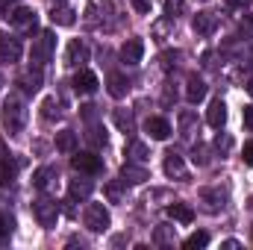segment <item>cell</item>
<instances>
[{
  "mask_svg": "<svg viewBox=\"0 0 253 250\" xmlns=\"http://www.w3.org/2000/svg\"><path fill=\"white\" fill-rule=\"evenodd\" d=\"M56 177V171L53 168H39L36 174H33V186L39 188V191H44V188L50 186V180Z\"/></svg>",
  "mask_w": 253,
  "mask_h": 250,
  "instance_id": "603a6c76",
  "label": "cell"
},
{
  "mask_svg": "<svg viewBox=\"0 0 253 250\" xmlns=\"http://www.w3.org/2000/svg\"><path fill=\"white\" fill-rule=\"evenodd\" d=\"M74 15H77V12H74L68 3H53V6H50V21H53L56 27H71V24L77 21Z\"/></svg>",
  "mask_w": 253,
  "mask_h": 250,
  "instance_id": "4fadbf2b",
  "label": "cell"
},
{
  "mask_svg": "<svg viewBox=\"0 0 253 250\" xmlns=\"http://www.w3.org/2000/svg\"><path fill=\"white\" fill-rule=\"evenodd\" d=\"M126 88H129V83H126L121 74H109V94L112 97H124Z\"/></svg>",
  "mask_w": 253,
  "mask_h": 250,
  "instance_id": "cb8c5ba5",
  "label": "cell"
},
{
  "mask_svg": "<svg viewBox=\"0 0 253 250\" xmlns=\"http://www.w3.org/2000/svg\"><path fill=\"white\" fill-rule=\"evenodd\" d=\"M200 3H206V0H200Z\"/></svg>",
  "mask_w": 253,
  "mask_h": 250,
  "instance_id": "bcb514c9",
  "label": "cell"
},
{
  "mask_svg": "<svg viewBox=\"0 0 253 250\" xmlns=\"http://www.w3.org/2000/svg\"><path fill=\"white\" fill-rule=\"evenodd\" d=\"M0 118H3V126H6L9 135H18V132L24 129V124H27V106H24V100H21L18 94H9V97L3 100Z\"/></svg>",
  "mask_w": 253,
  "mask_h": 250,
  "instance_id": "6da1fadb",
  "label": "cell"
},
{
  "mask_svg": "<svg viewBox=\"0 0 253 250\" xmlns=\"http://www.w3.org/2000/svg\"><path fill=\"white\" fill-rule=\"evenodd\" d=\"M9 21H12V27L15 30H36V12L33 9H15V12H9Z\"/></svg>",
  "mask_w": 253,
  "mask_h": 250,
  "instance_id": "8fae6325",
  "label": "cell"
},
{
  "mask_svg": "<svg viewBox=\"0 0 253 250\" xmlns=\"http://www.w3.org/2000/svg\"><path fill=\"white\" fill-rule=\"evenodd\" d=\"M248 91H251V97H253V80H251V83H248Z\"/></svg>",
  "mask_w": 253,
  "mask_h": 250,
  "instance_id": "ee69618b",
  "label": "cell"
},
{
  "mask_svg": "<svg viewBox=\"0 0 253 250\" xmlns=\"http://www.w3.org/2000/svg\"><path fill=\"white\" fill-rule=\"evenodd\" d=\"M242 115H245V126L253 129V106H245V112H242Z\"/></svg>",
  "mask_w": 253,
  "mask_h": 250,
  "instance_id": "60d3db41",
  "label": "cell"
},
{
  "mask_svg": "<svg viewBox=\"0 0 253 250\" xmlns=\"http://www.w3.org/2000/svg\"><path fill=\"white\" fill-rule=\"evenodd\" d=\"M21 53H24L21 39H15V36H9V33H0V59H3V62H18Z\"/></svg>",
  "mask_w": 253,
  "mask_h": 250,
  "instance_id": "8992f818",
  "label": "cell"
},
{
  "mask_svg": "<svg viewBox=\"0 0 253 250\" xmlns=\"http://www.w3.org/2000/svg\"><path fill=\"white\" fill-rule=\"evenodd\" d=\"M141 56H144V44H141V39H129L124 47H121V62L124 65H138L141 62Z\"/></svg>",
  "mask_w": 253,
  "mask_h": 250,
  "instance_id": "30bf717a",
  "label": "cell"
},
{
  "mask_svg": "<svg viewBox=\"0 0 253 250\" xmlns=\"http://www.w3.org/2000/svg\"><path fill=\"white\" fill-rule=\"evenodd\" d=\"M85 138H88L94 147H103V144H106V129H103L100 124H91V129H88V135H85Z\"/></svg>",
  "mask_w": 253,
  "mask_h": 250,
  "instance_id": "83f0119b",
  "label": "cell"
},
{
  "mask_svg": "<svg viewBox=\"0 0 253 250\" xmlns=\"http://www.w3.org/2000/svg\"><path fill=\"white\" fill-rule=\"evenodd\" d=\"M165 174L168 177H177V180H186V162L180 153H165Z\"/></svg>",
  "mask_w": 253,
  "mask_h": 250,
  "instance_id": "5bb4252c",
  "label": "cell"
},
{
  "mask_svg": "<svg viewBox=\"0 0 253 250\" xmlns=\"http://www.w3.org/2000/svg\"><path fill=\"white\" fill-rule=\"evenodd\" d=\"M12 174H15V168L9 165V159H0V186H6L12 180Z\"/></svg>",
  "mask_w": 253,
  "mask_h": 250,
  "instance_id": "836d02e7",
  "label": "cell"
},
{
  "mask_svg": "<svg viewBox=\"0 0 253 250\" xmlns=\"http://www.w3.org/2000/svg\"><path fill=\"white\" fill-rule=\"evenodd\" d=\"M177 59H180V50H168V53H162V68H165V71L177 68Z\"/></svg>",
  "mask_w": 253,
  "mask_h": 250,
  "instance_id": "e575fe53",
  "label": "cell"
},
{
  "mask_svg": "<svg viewBox=\"0 0 253 250\" xmlns=\"http://www.w3.org/2000/svg\"><path fill=\"white\" fill-rule=\"evenodd\" d=\"M230 147H233V138H230L227 132H221V135L215 138V150H221V153H227Z\"/></svg>",
  "mask_w": 253,
  "mask_h": 250,
  "instance_id": "d590c367",
  "label": "cell"
},
{
  "mask_svg": "<svg viewBox=\"0 0 253 250\" xmlns=\"http://www.w3.org/2000/svg\"><path fill=\"white\" fill-rule=\"evenodd\" d=\"M183 6H186V0H165V18L177 21L183 15Z\"/></svg>",
  "mask_w": 253,
  "mask_h": 250,
  "instance_id": "f1b7e54d",
  "label": "cell"
},
{
  "mask_svg": "<svg viewBox=\"0 0 253 250\" xmlns=\"http://www.w3.org/2000/svg\"><path fill=\"white\" fill-rule=\"evenodd\" d=\"M242 159H245V165H251V168H253V141H248V144H245Z\"/></svg>",
  "mask_w": 253,
  "mask_h": 250,
  "instance_id": "ab89813d",
  "label": "cell"
},
{
  "mask_svg": "<svg viewBox=\"0 0 253 250\" xmlns=\"http://www.w3.org/2000/svg\"><path fill=\"white\" fill-rule=\"evenodd\" d=\"M94 109H97V106H83V118H88V121H94Z\"/></svg>",
  "mask_w": 253,
  "mask_h": 250,
  "instance_id": "7bdbcfd3",
  "label": "cell"
},
{
  "mask_svg": "<svg viewBox=\"0 0 253 250\" xmlns=\"http://www.w3.org/2000/svg\"><path fill=\"white\" fill-rule=\"evenodd\" d=\"M50 56H53V33H39V39H33V65L44 68Z\"/></svg>",
  "mask_w": 253,
  "mask_h": 250,
  "instance_id": "3957f363",
  "label": "cell"
},
{
  "mask_svg": "<svg viewBox=\"0 0 253 250\" xmlns=\"http://www.w3.org/2000/svg\"><path fill=\"white\" fill-rule=\"evenodd\" d=\"M126 162H138V165H144L147 162V147L141 144V141H129V147H126Z\"/></svg>",
  "mask_w": 253,
  "mask_h": 250,
  "instance_id": "7402d4cb",
  "label": "cell"
},
{
  "mask_svg": "<svg viewBox=\"0 0 253 250\" xmlns=\"http://www.w3.org/2000/svg\"><path fill=\"white\" fill-rule=\"evenodd\" d=\"M12 227H15V221H12V215H0V236H6V233H12Z\"/></svg>",
  "mask_w": 253,
  "mask_h": 250,
  "instance_id": "74e56055",
  "label": "cell"
},
{
  "mask_svg": "<svg viewBox=\"0 0 253 250\" xmlns=\"http://www.w3.org/2000/svg\"><path fill=\"white\" fill-rule=\"evenodd\" d=\"M33 215H36V221H39L44 230H50V227H56V221H59V206H56L53 200H36Z\"/></svg>",
  "mask_w": 253,
  "mask_h": 250,
  "instance_id": "277c9868",
  "label": "cell"
},
{
  "mask_svg": "<svg viewBox=\"0 0 253 250\" xmlns=\"http://www.w3.org/2000/svg\"><path fill=\"white\" fill-rule=\"evenodd\" d=\"M191 30L197 33V36H212L215 30H218V15L215 12H197L194 15V21H191Z\"/></svg>",
  "mask_w": 253,
  "mask_h": 250,
  "instance_id": "52a82bcc",
  "label": "cell"
},
{
  "mask_svg": "<svg viewBox=\"0 0 253 250\" xmlns=\"http://www.w3.org/2000/svg\"><path fill=\"white\" fill-rule=\"evenodd\" d=\"M109 224H112V218H109V209L103 203H88L85 206V227L91 233H106Z\"/></svg>",
  "mask_w": 253,
  "mask_h": 250,
  "instance_id": "7a4b0ae2",
  "label": "cell"
},
{
  "mask_svg": "<svg viewBox=\"0 0 253 250\" xmlns=\"http://www.w3.org/2000/svg\"><path fill=\"white\" fill-rule=\"evenodd\" d=\"M74 147H77V132H74V129H62V132H56V150H62V153H74Z\"/></svg>",
  "mask_w": 253,
  "mask_h": 250,
  "instance_id": "44dd1931",
  "label": "cell"
},
{
  "mask_svg": "<svg viewBox=\"0 0 253 250\" xmlns=\"http://www.w3.org/2000/svg\"><path fill=\"white\" fill-rule=\"evenodd\" d=\"M91 191H94V183L85 180V177H80V180H71V186H68V197H71V200H85Z\"/></svg>",
  "mask_w": 253,
  "mask_h": 250,
  "instance_id": "e0dca14e",
  "label": "cell"
},
{
  "mask_svg": "<svg viewBox=\"0 0 253 250\" xmlns=\"http://www.w3.org/2000/svg\"><path fill=\"white\" fill-rule=\"evenodd\" d=\"M106 197H109L112 203H121V186H118V183H109V186H106Z\"/></svg>",
  "mask_w": 253,
  "mask_h": 250,
  "instance_id": "8d00e7d4",
  "label": "cell"
},
{
  "mask_svg": "<svg viewBox=\"0 0 253 250\" xmlns=\"http://www.w3.org/2000/svg\"><path fill=\"white\" fill-rule=\"evenodd\" d=\"M42 109H44L42 115H44L47 121H53V118H59V103H56V97H47V100L42 103Z\"/></svg>",
  "mask_w": 253,
  "mask_h": 250,
  "instance_id": "1f68e13d",
  "label": "cell"
},
{
  "mask_svg": "<svg viewBox=\"0 0 253 250\" xmlns=\"http://www.w3.org/2000/svg\"><path fill=\"white\" fill-rule=\"evenodd\" d=\"M191 162H194L197 168H206V165H209V147H206V144H194V150H191Z\"/></svg>",
  "mask_w": 253,
  "mask_h": 250,
  "instance_id": "484cf974",
  "label": "cell"
},
{
  "mask_svg": "<svg viewBox=\"0 0 253 250\" xmlns=\"http://www.w3.org/2000/svg\"><path fill=\"white\" fill-rule=\"evenodd\" d=\"M203 97H206V83H203L197 74H191L189 83H186V100H189V103H200Z\"/></svg>",
  "mask_w": 253,
  "mask_h": 250,
  "instance_id": "9a60e30c",
  "label": "cell"
},
{
  "mask_svg": "<svg viewBox=\"0 0 253 250\" xmlns=\"http://www.w3.org/2000/svg\"><path fill=\"white\" fill-rule=\"evenodd\" d=\"M174 230H177V227H171V224H159V227L153 230V245H159V248L174 245Z\"/></svg>",
  "mask_w": 253,
  "mask_h": 250,
  "instance_id": "d6986e66",
  "label": "cell"
},
{
  "mask_svg": "<svg viewBox=\"0 0 253 250\" xmlns=\"http://www.w3.org/2000/svg\"><path fill=\"white\" fill-rule=\"evenodd\" d=\"M206 121H209V126H215V129L224 126V121H227V106H224V100H212V103H209Z\"/></svg>",
  "mask_w": 253,
  "mask_h": 250,
  "instance_id": "ac0fdd59",
  "label": "cell"
},
{
  "mask_svg": "<svg viewBox=\"0 0 253 250\" xmlns=\"http://www.w3.org/2000/svg\"><path fill=\"white\" fill-rule=\"evenodd\" d=\"M203 200H212V203H209V209L215 212L218 206H224V200H227V194H224V191H212V188H206V191H203Z\"/></svg>",
  "mask_w": 253,
  "mask_h": 250,
  "instance_id": "4dcf8cb0",
  "label": "cell"
},
{
  "mask_svg": "<svg viewBox=\"0 0 253 250\" xmlns=\"http://www.w3.org/2000/svg\"><path fill=\"white\" fill-rule=\"evenodd\" d=\"M0 85H3V77H0Z\"/></svg>",
  "mask_w": 253,
  "mask_h": 250,
  "instance_id": "f6af8a7d",
  "label": "cell"
},
{
  "mask_svg": "<svg viewBox=\"0 0 253 250\" xmlns=\"http://www.w3.org/2000/svg\"><path fill=\"white\" fill-rule=\"evenodd\" d=\"M71 165L77 168V171H83V174H97L103 165H100V159L94 156V153H77L74 159H71Z\"/></svg>",
  "mask_w": 253,
  "mask_h": 250,
  "instance_id": "7c38bea8",
  "label": "cell"
},
{
  "mask_svg": "<svg viewBox=\"0 0 253 250\" xmlns=\"http://www.w3.org/2000/svg\"><path fill=\"white\" fill-rule=\"evenodd\" d=\"M183 245H186L189 250H194V248H206V245H209V233L197 230V233H191V236L186 239V242H183Z\"/></svg>",
  "mask_w": 253,
  "mask_h": 250,
  "instance_id": "4316f807",
  "label": "cell"
},
{
  "mask_svg": "<svg viewBox=\"0 0 253 250\" xmlns=\"http://www.w3.org/2000/svg\"><path fill=\"white\" fill-rule=\"evenodd\" d=\"M97 74H91V71H77V77H74V91L77 94H94L97 91Z\"/></svg>",
  "mask_w": 253,
  "mask_h": 250,
  "instance_id": "9c48e42d",
  "label": "cell"
},
{
  "mask_svg": "<svg viewBox=\"0 0 253 250\" xmlns=\"http://www.w3.org/2000/svg\"><path fill=\"white\" fill-rule=\"evenodd\" d=\"M144 129H147V135L156 138V141H165V138L171 135V124H168L165 118H147Z\"/></svg>",
  "mask_w": 253,
  "mask_h": 250,
  "instance_id": "2e32d148",
  "label": "cell"
},
{
  "mask_svg": "<svg viewBox=\"0 0 253 250\" xmlns=\"http://www.w3.org/2000/svg\"><path fill=\"white\" fill-rule=\"evenodd\" d=\"M83 62H88V44L83 39H71L65 47V65L68 68H80Z\"/></svg>",
  "mask_w": 253,
  "mask_h": 250,
  "instance_id": "5b68a950",
  "label": "cell"
},
{
  "mask_svg": "<svg viewBox=\"0 0 253 250\" xmlns=\"http://www.w3.org/2000/svg\"><path fill=\"white\" fill-rule=\"evenodd\" d=\"M147 180V168L144 165H138V162H124V168H121V183H129V186H141Z\"/></svg>",
  "mask_w": 253,
  "mask_h": 250,
  "instance_id": "ba28073f",
  "label": "cell"
},
{
  "mask_svg": "<svg viewBox=\"0 0 253 250\" xmlns=\"http://www.w3.org/2000/svg\"><path fill=\"white\" fill-rule=\"evenodd\" d=\"M39 85H42V68H36V71H30L24 77V88L27 91H39Z\"/></svg>",
  "mask_w": 253,
  "mask_h": 250,
  "instance_id": "f546056e",
  "label": "cell"
},
{
  "mask_svg": "<svg viewBox=\"0 0 253 250\" xmlns=\"http://www.w3.org/2000/svg\"><path fill=\"white\" fill-rule=\"evenodd\" d=\"M168 215H171L174 221H180V224H191V221H194V209L186 206V203H171V206H168Z\"/></svg>",
  "mask_w": 253,
  "mask_h": 250,
  "instance_id": "ffe728a7",
  "label": "cell"
},
{
  "mask_svg": "<svg viewBox=\"0 0 253 250\" xmlns=\"http://www.w3.org/2000/svg\"><path fill=\"white\" fill-rule=\"evenodd\" d=\"M150 6H153L150 0H132V9H135V12H141V15H147V12H150Z\"/></svg>",
  "mask_w": 253,
  "mask_h": 250,
  "instance_id": "f35d334b",
  "label": "cell"
},
{
  "mask_svg": "<svg viewBox=\"0 0 253 250\" xmlns=\"http://www.w3.org/2000/svg\"><path fill=\"white\" fill-rule=\"evenodd\" d=\"M115 124H118V129H121V132H132V115H129V109H115Z\"/></svg>",
  "mask_w": 253,
  "mask_h": 250,
  "instance_id": "d4e9b609",
  "label": "cell"
},
{
  "mask_svg": "<svg viewBox=\"0 0 253 250\" xmlns=\"http://www.w3.org/2000/svg\"><path fill=\"white\" fill-rule=\"evenodd\" d=\"M227 6H230V9H248L251 0H227Z\"/></svg>",
  "mask_w": 253,
  "mask_h": 250,
  "instance_id": "b9f144b4",
  "label": "cell"
},
{
  "mask_svg": "<svg viewBox=\"0 0 253 250\" xmlns=\"http://www.w3.org/2000/svg\"><path fill=\"white\" fill-rule=\"evenodd\" d=\"M180 126H183V138H191L194 135V115L191 112H183L180 115Z\"/></svg>",
  "mask_w": 253,
  "mask_h": 250,
  "instance_id": "d6a6232c",
  "label": "cell"
}]
</instances>
